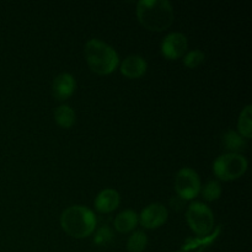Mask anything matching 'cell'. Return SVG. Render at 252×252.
Returning a JSON list of instances; mask_svg holds the SVG:
<instances>
[{
  "instance_id": "cell-11",
  "label": "cell",
  "mask_w": 252,
  "mask_h": 252,
  "mask_svg": "<svg viewBox=\"0 0 252 252\" xmlns=\"http://www.w3.org/2000/svg\"><path fill=\"white\" fill-rule=\"evenodd\" d=\"M121 204V196L116 189H103L97 193L94 201V207L98 213L108 214L115 212Z\"/></svg>"
},
{
  "instance_id": "cell-8",
  "label": "cell",
  "mask_w": 252,
  "mask_h": 252,
  "mask_svg": "<svg viewBox=\"0 0 252 252\" xmlns=\"http://www.w3.org/2000/svg\"><path fill=\"white\" fill-rule=\"evenodd\" d=\"M138 216H139V225L148 230H154L166 223L169 218V211L164 204L155 202L144 207Z\"/></svg>"
},
{
  "instance_id": "cell-12",
  "label": "cell",
  "mask_w": 252,
  "mask_h": 252,
  "mask_svg": "<svg viewBox=\"0 0 252 252\" xmlns=\"http://www.w3.org/2000/svg\"><path fill=\"white\" fill-rule=\"evenodd\" d=\"M139 225V216L134 209H125L115 217L113 226L121 234L133 233Z\"/></svg>"
},
{
  "instance_id": "cell-17",
  "label": "cell",
  "mask_w": 252,
  "mask_h": 252,
  "mask_svg": "<svg viewBox=\"0 0 252 252\" xmlns=\"http://www.w3.org/2000/svg\"><path fill=\"white\" fill-rule=\"evenodd\" d=\"M148 246V235L142 230H134L130 233L127 240L128 252H143Z\"/></svg>"
},
{
  "instance_id": "cell-19",
  "label": "cell",
  "mask_w": 252,
  "mask_h": 252,
  "mask_svg": "<svg viewBox=\"0 0 252 252\" xmlns=\"http://www.w3.org/2000/svg\"><path fill=\"white\" fill-rule=\"evenodd\" d=\"M176 252H186V251H184V250H180V251H176Z\"/></svg>"
},
{
  "instance_id": "cell-6",
  "label": "cell",
  "mask_w": 252,
  "mask_h": 252,
  "mask_svg": "<svg viewBox=\"0 0 252 252\" xmlns=\"http://www.w3.org/2000/svg\"><path fill=\"white\" fill-rule=\"evenodd\" d=\"M202 181L196 170L182 167L175 175L174 189L182 201H193L201 193Z\"/></svg>"
},
{
  "instance_id": "cell-5",
  "label": "cell",
  "mask_w": 252,
  "mask_h": 252,
  "mask_svg": "<svg viewBox=\"0 0 252 252\" xmlns=\"http://www.w3.org/2000/svg\"><path fill=\"white\" fill-rule=\"evenodd\" d=\"M186 221L189 229L198 236L209 235L216 225V218L211 207L197 201L191 202L187 207Z\"/></svg>"
},
{
  "instance_id": "cell-9",
  "label": "cell",
  "mask_w": 252,
  "mask_h": 252,
  "mask_svg": "<svg viewBox=\"0 0 252 252\" xmlns=\"http://www.w3.org/2000/svg\"><path fill=\"white\" fill-rule=\"evenodd\" d=\"M76 80L70 73H61L53 79L51 86L52 96L57 101H65L74 95Z\"/></svg>"
},
{
  "instance_id": "cell-14",
  "label": "cell",
  "mask_w": 252,
  "mask_h": 252,
  "mask_svg": "<svg viewBox=\"0 0 252 252\" xmlns=\"http://www.w3.org/2000/svg\"><path fill=\"white\" fill-rule=\"evenodd\" d=\"M236 132L245 138L246 140H250L252 138V106L246 105L240 111V115L238 118V130Z\"/></svg>"
},
{
  "instance_id": "cell-3",
  "label": "cell",
  "mask_w": 252,
  "mask_h": 252,
  "mask_svg": "<svg viewBox=\"0 0 252 252\" xmlns=\"http://www.w3.org/2000/svg\"><path fill=\"white\" fill-rule=\"evenodd\" d=\"M84 57L93 73L110 75L120 65V56L111 44L98 38H91L84 46Z\"/></svg>"
},
{
  "instance_id": "cell-18",
  "label": "cell",
  "mask_w": 252,
  "mask_h": 252,
  "mask_svg": "<svg viewBox=\"0 0 252 252\" xmlns=\"http://www.w3.org/2000/svg\"><path fill=\"white\" fill-rule=\"evenodd\" d=\"M206 61V54L201 49H192V51H187L186 54L182 57V62L184 65L189 69H196L199 65L204 63Z\"/></svg>"
},
{
  "instance_id": "cell-16",
  "label": "cell",
  "mask_w": 252,
  "mask_h": 252,
  "mask_svg": "<svg viewBox=\"0 0 252 252\" xmlns=\"http://www.w3.org/2000/svg\"><path fill=\"white\" fill-rule=\"evenodd\" d=\"M221 193H223V189H221L220 182L218 180H209L201 187L199 194H202L206 202H216L220 198Z\"/></svg>"
},
{
  "instance_id": "cell-7",
  "label": "cell",
  "mask_w": 252,
  "mask_h": 252,
  "mask_svg": "<svg viewBox=\"0 0 252 252\" xmlns=\"http://www.w3.org/2000/svg\"><path fill=\"white\" fill-rule=\"evenodd\" d=\"M189 49V39L182 32H170L160 44L162 57L169 61H177L186 54Z\"/></svg>"
},
{
  "instance_id": "cell-15",
  "label": "cell",
  "mask_w": 252,
  "mask_h": 252,
  "mask_svg": "<svg viewBox=\"0 0 252 252\" xmlns=\"http://www.w3.org/2000/svg\"><path fill=\"white\" fill-rule=\"evenodd\" d=\"M223 144L228 153L241 154V152L246 148L248 140L241 137L236 130H228L223 137Z\"/></svg>"
},
{
  "instance_id": "cell-1",
  "label": "cell",
  "mask_w": 252,
  "mask_h": 252,
  "mask_svg": "<svg viewBox=\"0 0 252 252\" xmlns=\"http://www.w3.org/2000/svg\"><path fill=\"white\" fill-rule=\"evenodd\" d=\"M135 12L139 24L152 32L165 31L175 20L174 7L169 0H140Z\"/></svg>"
},
{
  "instance_id": "cell-13",
  "label": "cell",
  "mask_w": 252,
  "mask_h": 252,
  "mask_svg": "<svg viewBox=\"0 0 252 252\" xmlns=\"http://www.w3.org/2000/svg\"><path fill=\"white\" fill-rule=\"evenodd\" d=\"M53 117L57 125L61 128H64V129H70L76 122L75 111H74L69 105H65V103L58 106V107L54 110Z\"/></svg>"
},
{
  "instance_id": "cell-4",
  "label": "cell",
  "mask_w": 252,
  "mask_h": 252,
  "mask_svg": "<svg viewBox=\"0 0 252 252\" xmlns=\"http://www.w3.org/2000/svg\"><path fill=\"white\" fill-rule=\"evenodd\" d=\"M249 161L243 154L224 153L213 162V174L220 181H235L243 177L248 171Z\"/></svg>"
},
{
  "instance_id": "cell-10",
  "label": "cell",
  "mask_w": 252,
  "mask_h": 252,
  "mask_svg": "<svg viewBox=\"0 0 252 252\" xmlns=\"http://www.w3.org/2000/svg\"><path fill=\"white\" fill-rule=\"evenodd\" d=\"M121 74L127 79H139L145 75L148 70V62L144 57L139 54L127 56L122 62H120Z\"/></svg>"
},
{
  "instance_id": "cell-2",
  "label": "cell",
  "mask_w": 252,
  "mask_h": 252,
  "mask_svg": "<svg viewBox=\"0 0 252 252\" xmlns=\"http://www.w3.org/2000/svg\"><path fill=\"white\" fill-rule=\"evenodd\" d=\"M59 223L64 233L71 238L86 239L95 233L97 219L90 208L74 204L62 212Z\"/></svg>"
}]
</instances>
